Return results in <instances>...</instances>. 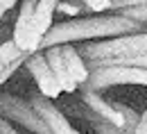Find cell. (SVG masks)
Returning a JSON list of instances; mask_svg holds the SVG:
<instances>
[{
	"label": "cell",
	"instance_id": "obj_1",
	"mask_svg": "<svg viewBox=\"0 0 147 134\" xmlns=\"http://www.w3.org/2000/svg\"><path fill=\"white\" fill-rule=\"evenodd\" d=\"M147 23L136 20L131 16H125L120 12L115 14H95L91 16H75L70 20L55 23L52 30L43 37L41 50L50 46H61V43H73V41H95V39H109L118 34H129V32H145Z\"/></svg>",
	"mask_w": 147,
	"mask_h": 134
},
{
	"label": "cell",
	"instance_id": "obj_2",
	"mask_svg": "<svg viewBox=\"0 0 147 134\" xmlns=\"http://www.w3.org/2000/svg\"><path fill=\"white\" fill-rule=\"evenodd\" d=\"M77 48H79L82 57L86 59L88 68L100 66V64H111L122 57H138L147 52V30L118 34V37H109L102 41H86Z\"/></svg>",
	"mask_w": 147,
	"mask_h": 134
},
{
	"label": "cell",
	"instance_id": "obj_3",
	"mask_svg": "<svg viewBox=\"0 0 147 134\" xmlns=\"http://www.w3.org/2000/svg\"><path fill=\"white\" fill-rule=\"evenodd\" d=\"M147 86V68L127 66V64H100L93 66L91 75L84 84H79V91H104L111 86Z\"/></svg>",
	"mask_w": 147,
	"mask_h": 134
},
{
	"label": "cell",
	"instance_id": "obj_4",
	"mask_svg": "<svg viewBox=\"0 0 147 134\" xmlns=\"http://www.w3.org/2000/svg\"><path fill=\"white\" fill-rule=\"evenodd\" d=\"M0 114L7 116L11 123L20 125L27 132L36 134H52L50 127L45 125V120L38 116V112L32 107V102H25L20 98L11 96V93H0Z\"/></svg>",
	"mask_w": 147,
	"mask_h": 134
},
{
	"label": "cell",
	"instance_id": "obj_5",
	"mask_svg": "<svg viewBox=\"0 0 147 134\" xmlns=\"http://www.w3.org/2000/svg\"><path fill=\"white\" fill-rule=\"evenodd\" d=\"M25 66H27V71L32 73V77H34V82H36L41 93H45V96H50V98H59L63 93V89H61V84H59V80H57L55 71H52V66H50V61H48L45 55H41V50L32 52V55L27 57V61H25Z\"/></svg>",
	"mask_w": 147,
	"mask_h": 134
},
{
	"label": "cell",
	"instance_id": "obj_6",
	"mask_svg": "<svg viewBox=\"0 0 147 134\" xmlns=\"http://www.w3.org/2000/svg\"><path fill=\"white\" fill-rule=\"evenodd\" d=\"M30 102H32V107L38 112V116L45 120V125L50 127L52 134H75L77 132L73 125H70V120L59 112V107H55V102H52L50 96L36 93V96L30 98Z\"/></svg>",
	"mask_w": 147,
	"mask_h": 134
},
{
	"label": "cell",
	"instance_id": "obj_7",
	"mask_svg": "<svg viewBox=\"0 0 147 134\" xmlns=\"http://www.w3.org/2000/svg\"><path fill=\"white\" fill-rule=\"evenodd\" d=\"M38 0H23L16 16V25H14V41L18 43L23 50H32V23H34V14H36Z\"/></svg>",
	"mask_w": 147,
	"mask_h": 134
},
{
	"label": "cell",
	"instance_id": "obj_8",
	"mask_svg": "<svg viewBox=\"0 0 147 134\" xmlns=\"http://www.w3.org/2000/svg\"><path fill=\"white\" fill-rule=\"evenodd\" d=\"M59 0H38L36 5V14H34V23H32V50L36 52L41 50V41L43 37L52 30V16L57 12Z\"/></svg>",
	"mask_w": 147,
	"mask_h": 134
},
{
	"label": "cell",
	"instance_id": "obj_9",
	"mask_svg": "<svg viewBox=\"0 0 147 134\" xmlns=\"http://www.w3.org/2000/svg\"><path fill=\"white\" fill-rule=\"evenodd\" d=\"M45 57L50 61L57 80H59V84H61V89H63V93H75V91L79 89V84H77V80L70 75V71H68V66H66V59L61 55V46L45 48Z\"/></svg>",
	"mask_w": 147,
	"mask_h": 134
},
{
	"label": "cell",
	"instance_id": "obj_10",
	"mask_svg": "<svg viewBox=\"0 0 147 134\" xmlns=\"http://www.w3.org/2000/svg\"><path fill=\"white\" fill-rule=\"evenodd\" d=\"M82 100H84V105H88L95 114H100L102 118H107L111 123H115V125H125V120H122V114L113 107V102L107 100V98L100 96V91H82ZM125 132V130H122Z\"/></svg>",
	"mask_w": 147,
	"mask_h": 134
},
{
	"label": "cell",
	"instance_id": "obj_11",
	"mask_svg": "<svg viewBox=\"0 0 147 134\" xmlns=\"http://www.w3.org/2000/svg\"><path fill=\"white\" fill-rule=\"evenodd\" d=\"M61 55L66 59V66H68L70 75L77 80V84H84L91 75V68H88L86 59L82 57L79 48H75L73 43H61Z\"/></svg>",
	"mask_w": 147,
	"mask_h": 134
},
{
	"label": "cell",
	"instance_id": "obj_12",
	"mask_svg": "<svg viewBox=\"0 0 147 134\" xmlns=\"http://www.w3.org/2000/svg\"><path fill=\"white\" fill-rule=\"evenodd\" d=\"M111 102H113V100H111ZM113 107L122 114V120H125L122 130H125V132H136V127H138V123H140V114H138L136 109H131L129 105H122V102H113Z\"/></svg>",
	"mask_w": 147,
	"mask_h": 134
},
{
	"label": "cell",
	"instance_id": "obj_13",
	"mask_svg": "<svg viewBox=\"0 0 147 134\" xmlns=\"http://www.w3.org/2000/svg\"><path fill=\"white\" fill-rule=\"evenodd\" d=\"M27 52H30V50H23L14 39H9V41H5V43L0 46V57L5 61V66L11 64V61H16V59H20L23 55H27Z\"/></svg>",
	"mask_w": 147,
	"mask_h": 134
},
{
	"label": "cell",
	"instance_id": "obj_14",
	"mask_svg": "<svg viewBox=\"0 0 147 134\" xmlns=\"http://www.w3.org/2000/svg\"><path fill=\"white\" fill-rule=\"evenodd\" d=\"M120 14H125V16H131V18H136V20L147 23V5H138V7H127V9H120Z\"/></svg>",
	"mask_w": 147,
	"mask_h": 134
},
{
	"label": "cell",
	"instance_id": "obj_15",
	"mask_svg": "<svg viewBox=\"0 0 147 134\" xmlns=\"http://www.w3.org/2000/svg\"><path fill=\"white\" fill-rule=\"evenodd\" d=\"M111 64H127V66H140V68H147V52L145 55H138V57H122L115 59Z\"/></svg>",
	"mask_w": 147,
	"mask_h": 134
},
{
	"label": "cell",
	"instance_id": "obj_16",
	"mask_svg": "<svg viewBox=\"0 0 147 134\" xmlns=\"http://www.w3.org/2000/svg\"><path fill=\"white\" fill-rule=\"evenodd\" d=\"M138 5H147V0H111V12H120V9L138 7Z\"/></svg>",
	"mask_w": 147,
	"mask_h": 134
},
{
	"label": "cell",
	"instance_id": "obj_17",
	"mask_svg": "<svg viewBox=\"0 0 147 134\" xmlns=\"http://www.w3.org/2000/svg\"><path fill=\"white\" fill-rule=\"evenodd\" d=\"M88 7H91L95 14H102V12H109L111 9V0H84Z\"/></svg>",
	"mask_w": 147,
	"mask_h": 134
},
{
	"label": "cell",
	"instance_id": "obj_18",
	"mask_svg": "<svg viewBox=\"0 0 147 134\" xmlns=\"http://www.w3.org/2000/svg\"><path fill=\"white\" fill-rule=\"evenodd\" d=\"M0 134H16V127L11 125V120L2 114H0Z\"/></svg>",
	"mask_w": 147,
	"mask_h": 134
},
{
	"label": "cell",
	"instance_id": "obj_19",
	"mask_svg": "<svg viewBox=\"0 0 147 134\" xmlns=\"http://www.w3.org/2000/svg\"><path fill=\"white\" fill-rule=\"evenodd\" d=\"M16 2H18V0H0V18H2V16H5Z\"/></svg>",
	"mask_w": 147,
	"mask_h": 134
},
{
	"label": "cell",
	"instance_id": "obj_20",
	"mask_svg": "<svg viewBox=\"0 0 147 134\" xmlns=\"http://www.w3.org/2000/svg\"><path fill=\"white\" fill-rule=\"evenodd\" d=\"M136 134H147V109L140 114V123L136 127Z\"/></svg>",
	"mask_w": 147,
	"mask_h": 134
},
{
	"label": "cell",
	"instance_id": "obj_21",
	"mask_svg": "<svg viewBox=\"0 0 147 134\" xmlns=\"http://www.w3.org/2000/svg\"><path fill=\"white\" fill-rule=\"evenodd\" d=\"M2 68H5V61H2V57H0V71H2Z\"/></svg>",
	"mask_w": 147,
	"mask_h": 134
}]
</instances>
